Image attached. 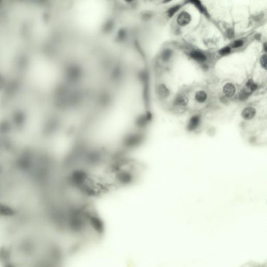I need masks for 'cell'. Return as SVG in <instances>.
Returning <instances> with one entry per match:
<instances>
[{
	"instance_id": "6",
	"label": "cell",
	"mask_w": 267,
	"mask_h": 267,
	"mask_svg": "<svg viewBox=\"0 0 267 267\" xmlns=\"http://www.w3.org/2000/svg\"><path fill=\"white\" fill-rule=\"evenodd\" d=\"M190 57L195 60L199 62H203L206 60V57L200 52L193 51L190 54Z\"/></svg>"
},
{
	"instance_id": "15",
	"label": "cell",
	"mask_w": 267,
	"mask_h": 267,
	"mask_svg": "<svg viewBox=\"0 0 267 267\" xmlns=\"http://www.w3.org/2000/svg\"><path fill=\"white\" fill-rule=\"evenodd\" d=\"M231 48L229 47H227L225 48H223V49L220 50L219 51L220 54L222 55H225L228 54L230 53Z\"/></svg>"
},
{
	"instance_id": "14",
	"label": "cell",
	"mask_w": 267,
	"mask_h": 267,
	"mask_svg": "<svg viewBox=\"0 0 267 267\" xmlns=\"http://www.w3.org/2000/svg\"><path fill=\"white\" fill-rule=\"evenodd\" d=\"M260 63H261L262 67L266 70V68H267V55L266 54H263V55H262L261 58H260Z\"/></svg>"
},
{
	"instance_id": "2",
	"label": "cell",
	"mask_w": 267,
	"mask_h": 267,
	"mask_svg": "<svg viewBox=\"0 0 267 267\" xmlns=\"http://www.w3.org/2000/svg\"><path fill=\"white\" fill-rule=\"evenodd\" d=\"M200 119L198 115H194L191 117L187 126V130L189 132L196 130L199 125Z\"/></svg>"
},
{
	"instance_id": "11",
	"label": "cell",
	"mask_w": 267,
	"mask_h": 267,
	"mask_svg": "<svg viewBox=\"0 0 267 267\" xmlns=\"http://www.w3.org/2000/svg\"><path fill=\"white\" fill-rule=\"evenodd\" d=\"M171 55H172V51L169 49L165 50L162 54V59L164 61H167L170 59Z\"/></svg>"
},
{
	"instance_id": "18",
	"label": "cell",
	"mask_w": 267,
	"mask_h": 267,
	"mask_svg": "<svg viewBox=\"0 0 267 267\" xmlns=\"http://www.w3.org/2000/svg\"><path fill=\"white\" fill-rule=\"evenodd\" d=\"M264 47L265 48V51H267V48H266V45H265V46H264Z\"/></svg>"
},
{
	"instance_id": "16",
	"label": "cell",
	"mask_w": 267,
	"mask_h": 267,
	"mask_svg": "<svg viewBox=\"0 0 267 267\" xmlns=\"http://www.w3.org/2000/svg\"><path fill=\"white\" fill-rule=\"evenodd\" d=\"M244 42L242 40H236L234 41L232 44L233 48H238L243 45Z\"/></svg>"
},
{
	"instance_id": "4",
	"label": "cell",
	"mask_w": 267,
	"mask_h": 267,
	"mask_svg": "<svg viewBox=\"0 0 267 267\" xmlns=\"http://www.w3.org/2000/svg\"><path fill=\"white\" fill-rule=\"evenodd\" d=\"M223 92L227 97H232L235 93L236 88L234 85L231 83H227L223 87Z\"/></svg>"
},
{
	"instance_id": "17",
	"label": "cell",
	"mask_w": 267,
	"mask_h": 267,
	"mask_svg": "<svg viewBox=\"0 0 267 267\" xmlns=\"http://www.w3.org/2000/svg\"><path fill=\"white\" fill-rule=\"evenodd\" d=\"M227 35L229 37V38H232L234 36V31L232 29H229L227 31Z\"/></svg>"
},
{
	"instance_id": "1",
	"label": "cell",
	"mask_w": 267,
	"mask_h": 267,
	"mask_svg": "<svg viewBox=\"0 0 267 267\" xmlns=\"http://www.w3.org/2000/svg\"><path fill=\"white\" fill-rule=\"evenodd\" d=\"M191 16L186 12H183L179 14L177 19V22L180 26H186L190 23Z\"/></svg>"
},
{
	"instance_id": "8",
	"label": "cell",
	"mask_w": 267,
	"mask_h": 267,
	"mask_svg": "<svg viewBox=\"0 0 267 267\" xmlns=\"http://www.w3.org/2000/svg\"><path fill=\"white\" fill-rule=\"evenodd\" d=\"M195 99L198 102H204L207 99V94L203 91H199L196 93Z\"/></svg>"
},
{
	"instance_id": "12",
	"label": "cell",
	"mask_w": 267,
	"mask_h": 267,
	"mask_svg": "<svg viewBox=\"0 0 267 267\" xmlns=\"http://www.w3.org/2000/svg\"><path fill=\"white\" fill-rule=\"evenodd\" d=\"M190 2L192 3V4H194V5L197 7L198 9H199L201 12H202V13H206L205 9L203 8V6L202 5L201 2H200V1H197V0H195V1H190Z\"/></svg>"
},
{
	"instance_id": "3",
	"label": "cell",
	"mask_w": 267,
	"mask_h": 267,
	"mask_svg": "<svg viewBox=\"0 0 267 267\" xmlns=\"http://www.w3.org/2000/svg\"><path fill=\"white\" fill-rule=\"evenodd\" d=\"M256 111L254 108L248 107L244 109L241 112V116L245 120H251L255 116Z\"/></svg>"
},
{
	"instance_id": "9",
	"label": "cell",
	"mask_w": 267,
	"mask_h": 267,
	"mask_svg": "<svg viewBox=\"0 0 267 267\" xmlns=\"http://www.w3.org/2000/svg\"><path fill=\"white\" fill-rule=\"evenodd\" d=\"M251 92L246 89L241 90L239 95V98L241 100H244L247 98V97L251 95Z\"/></svg>"
},
{
	"instance_id": "10",
	"label": "cell",
	"mask_w": 267,
	"mask_h": 267,
	"mask_svg": "<svg viewBox=\"0 0 267 267\" xmlns=\"http://www.w3.org/2000/svg\"><path fill=\"white\" fill-rule=\"evenodd\" d=\"M246 86L251 92H254L257 88V85L251 79H249L246 82Z\"/></svg>"
},
{
	"instance_id": "5",
	"label": "cell",
	"mask_w": 267,
	"mask_h": 267,
	"mask_svg": "<svg viewBox=\"0 0 267 267\" xmlns=\"http://www.w3.org/2000/svg\"><path fill=\"white\" fill-rule=\"evenodd\" d=\"M189 102V99L185 95H179L174 99V103L176 106H186Z\"/></svg>"
},
{
	"instance_id": "7",
	"label": "cell",
	"mask_w": 267,
	"mask_h": 267,
	"mask_svg": "<svg viewBox=\"0 0 267 267\" xmlns=\"http://www.w3.org/2000/svg\"><path fill=\"white\" fill-rule=\"evenodd\" d=\"M158 92L160 97L162 98H165L169 95L168 89L164 85H160L158 88Z\"/></svg>"
},
{
	"instance_id": "13",
	"label": "cell",
	"mask_w": 267,
	"mask_h": 267,
	"mask_svg": "<svg viewBox=\"0 0 267 267\" xmlns=\"http://www.w3.org/2000/svg\"><path fill=\"white\" fill-rule=\"evenodd\" d=\"M179 9V6H175L173 7V8H171L170 9H169L168 12V16L170 17H171L172 16H173L174 14H175L176 12L178 11V10Z\"/></svg>"
}]
</instances>
